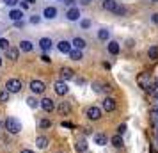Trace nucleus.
I'll return each mask as SVG.
<instances>
[{
	"label": "nucleus",
	"instance_id": "1",
	"mask_svg": "<svg viewBox=\"0 0 158 153\" xmlns=\"http://www.w3.org/2000/svg\"><path fill=\"white\" fill-rule=\"evenodd\" d=\"M6 128L11 134H18V132H22V123L18 119H15V117H7L6 119Z\"/></svg>",
	"mask_w": 158,
	"mask_h": 153
},
{
	"label": "nucleus",
	"instance_id": "2",
	"mask_svg": "<svg viewBox=\"0 0 158 153\" xmlns=\"http://www.w3.org/2000/svg\"><path fill=\"white\" fill-rule=\"evenodd\" d=\"M6 89H7L9 93H20V91H22V80H18V79H9L7 84H6Z\"/></svg>",
	"mask_w": 158,
	"mask_h": 153
},
{
	"label": "nucleus",
	"instance_id": "3",
	"mask_svg": "<svg viewBox=\"0 0 158 153\" xmlns=\"http://www.w3.org/2000/svg\"><path fill=\"white\" fill-rule=\"evenodd\" d=\"M30 91H32V93H36V95H41V93H44V82H41V80H32V82H30Z\"/></svg>",
	"mask_w": 158,
	"mask_h": 153
},
{
	"label": "nucleus",
	"instance_id": "4",
	"mask_svg": "<svg viewBox=\"0 0 158 153\" xmlns=\"http://www.w3.org/2000/svg\"><path fill=\"white\" fill-rule=\"evenodd\" d=\"M87 117H89V119H93V121L100 119V117H101V109H100V107H89V109H87Z\"/></svg>",
	"mask_w": 158,
	"mask_h": 153
},
{
	"label": "nucleus",
	"instance_id": "5",
	"mask_svg": "<svg viewBox=\"0 0 158 153\" xmlns=\"http://www.w3.org/2000/svg\"><path fill=\"white\" fill-rule=\"evenodd\" d=\"M39 105H41V109H43L44 112H52V110L55 109V105H53V102H52L50 98H43Z\"/></svg>",
	"mask_w": 158,
	"mask_h": 153
},
{
	"label": "nucleus",
	"instance_id": "6",
	"mask_svg": "<svg viewBox=\"0 0 158 153\" xmlns=\"http://www.w3.org/2000/svg\"><path fill=\"white\" fill-rule=\"evenodd\" d=\"M57 48H59V52H60V53H69L73 46H71V43H69V41H64V39H62V41H59Z\"/></svg>",
	"mask_w": 158,
	"mask_h": 153
},
{
	"label": "nucleus",
	"instance_id": "7",
	"mask_svg": "<svg viewBox=\"0 0 158 153\" xmlns=\"http://www.w3.org/2000/svg\"><path fill=\"white\" fill-rule=\"evenodd\" d=\"M103 109L107 110V112L115 110V100H114V98H110V96H108V98H105V100H103Z\"/></svg>",
	"mask_w": 158,
	"mask_h": 153
},
{
	"label": "nucleus",
	"instance_id": "8",
	"mask_svg": "<svg viewBox=\"0 0 158 153\" xmlns=\"http://www.w3.org/2000/svg\"><path fill=\"white\" fill-rule=\"evenodd\" d=\"M55 93L60 96H64L68 93V84L66 82H55Z\"/></svg>",
	"mask_w": 158,
	"mask_h": 153
},
{
	"label": "nucleus",
	"instance_id": "9",
	"mask_svg": "<svg viewBox=\"0 0 158 153\" xmlns=\"http://www.w3.org/2000/svg\"><path fill=\"white\" fill-rule=\"evenodd\" d=\"M43 16L46 18V20H53V18L57 16V9H55V7H44Z\"/></svg>",
	"mask_w": 158,
	"mask_h": 153
},
{
	"label": "nucleus",
	"instance_id": "10",
	"mask_svg": "<svg viewBox=\"0 0 158 153\" xmlns=\"http://www.w3.org/2000/svg\"><path fill=\"white\" fill-rule=\"evenodd\" d=\"M18 55H20V48H7L6 50V57L11 59V61H16Z\"/></svg>",
	"mask_w": 158,
	"mask_h": 153
},
{
	"label": "nucleus",
	"instance_id": "11",
	"mask_svg": "<svg viewBox=\"0 0 158 153\" xmlns=\"http://www.w3.org/2000/svg\"><path fill=\"white\" fill-rule=\"evenodd\" d=\"M59 112L64 114V116H68V114L71 112V105H69L68 102H60L59 103Z\"/></svg>",
	"mask_w": 158,
	"mask_h": 153
},
{
	"label": "nucleus",
	"instance_id": "12",
	"mask_svg": "<svg viewBox=\"0 0 158 153\" xmlns=\"http://www.w3.org/2000/svg\"><path fill=\"white\" fill-rule=\"evenodd\" d=\"M9 18H11L13 22H20V20L23 18V13L20 11V9H13V11L9 13Z\"/></svg>",
	"mask_w": 158,
	"mask_h": 153
},
{
	"label": "nucleus",
	"instance_id": "13",
	"mask_svg": "<svg viewBox=\"0 0 158 153\" xmlns=\"http://www.w3.org/2000/svg\"><path fill=\"white\" fill-rule=\"evenodd\" d=\"M39 46L43 48V52L50 50V48H52V39H50V37H41V41H39Z\"/></svg>",
	"mask_w": 158,
	"mask_h": 153
},
{
	"label": "nucleus",
	"instance_id": "14",
	"mask_svg": "<svg viewBox=\"0 0 158 153\" xmlns=\"http://www.w3.org/2000/svg\"><path fill=\"white\" fill-rule=\"evenodd\" d=\"M73 48H78V50H82V48H85V39H82V37H75L73 39Z\"/></svg>",
	"mask_w": 158,
	"mask_h": 153
},
{
	"label": "nucleus",
	"instance_id": "15",
	"mask_svg": "<svg viewBox=\"0 0 158 153\" xmlns=\"http://www.w3.org/2000/svg\"><path fill=\"white\" fill-rule=\"evenodd\" d=\"M20 50H22V52H32V50H34V45H32V41H27V39H25V41H22V43H20Z\"/></svg>",
	"mask_w": 158,
	"mask_h": 153
},
{
	"label": "nucleus",
	"instance_id": "16",
	"mask_svg": "<svg viewBox=\"0 0 158 153\" xmlns=\"http://www.w3.org/2000/svg\"><path fill=\"white\" fill-rule=\"evenodd\" d=\"M80 18V11L77 7H73L68 11V20H71V22H75V20H78Z\"/></svg>",
	"mask_w": 158,
	"mask_h": 153
},
{
	"label": "nucleus",
	"instance_id": "17",
	"mask_svg": "<svg viewBox=\"0 0 158 153\" xmlns=\"http://www.w3.org/2000/svg\"><path fill=\"white\" fill-rule=\"evenodd\" d=\"M60 75H62V79H64V80H69V79L75 77V71L69 70V68H62V70H60Z\"/></svg>",
	"mask_w": 158,
	"mask_h": 153
},
{
	"label": "nucleus",
	"instance_id": "18",
	"mask_svg": "<svg viewBox=\"0 0 158 153\" xmlns=\"http://www.w3.org/2000/svg\"><path fill=\"white\" fill-rule=\"evenodd\" d=\"M36 146L39 148V150H44V148L48 146V139L43 137V135H39V137L36 139Z\"/></svg>",
	"mask_w": 158,
	"mask_h": 153
},
{
	"label": "nucleus",
	"instance_id": "19",
	"mask_svg": "<svg viewBox=\"0 0 158 153\" xmlns=\"http://www.w3.org/2000/svg\"><path fill=\"white\" fill-rule=\"evenodd\" d=\"M69 57L73 59V61H82V50H78V48H71V52H69Z\"/></svg>",
	"mask_w": 158,
	"mask_h": 153
},
{
	"label": "nucleus",
	"instance_id": "20",
	"mask_svg": "<svg viewBox=\"0 0 158 153\" xmlns=\"http://www.w3.org/2000/svg\"><path fill=\"white\" fill-rule=\"evenodd\" d=\"M108 52H110L112 55H117V53H119V43H117V41H110V43H108Z\"/></svg>",
	"mask_w": 158,
	"mask_h": 153
},
{
	"label": "nucleus",
	"instance_id": "21",
	"mask_svg": "<svg viewBox=\"0 0 158 153\" xmlns=\"http://www.w3.org/2000/svg\"><path fill=\"white\" fill-rule=\"evenodd\" d=\"M115 6H117V2H114V0H103V9H107V11H114Z\"/></svg>",
	"mask_w": 158,
	"mask_h": 153
},
{
	"label": "nucleus",
	"instance_id": "22",
	"mask_svg": "<svg viewBox=\"0 0 158 153\" xmlns=\"http://www.w3.org/2000/svg\"><path fill=\"white\" fill-rule=\"evenodd\" d=\"M112 13H114L115 16H124V15H126V7H124V6H121V4H117Z\"/></svg>",
	"mask_w": 158,
	"mask_h": 153
},
{
	"label": "nucleus",
	"instance_id": "23",
	"mask_svg": "<svg viewBox=\"0 0 158 153\" xmlns=\"http://www.w3.org/2000/svg\"><path fill=\"white\" fill-rule=\"evenodd\" d=\"M94 142L100 144V146H103V144H107V137H105L103 134H98V135H94Z\"/></svg>",
	"mask_w": 158,
	"mask_h": 153
},
{
	"label": "nucleus",
	"instance_id": "24",
	"mask_svg": "<svg viewBox=\"0 0 158 153\" xmlns=\"http://www.w3.org/2000/svg\"><path fill=\"white\" fill-rule=\"evenodd\" d=\"M148 55H149V59L156 61V59H158V46H151L149 52H148Z\"/></svg>",
	"mask_w": 158,
	"mask_h": 153
},
{
	"label": "nucleus",
	"instance_id": "25",
	"mask_svg": "<svg viewBox=\"0 0 158 153\" xmlns=\"http://www.w3.org/2000/svg\"><path fill=\"white\" fill-rule=\"evenodd\" d=\"M9 95H11V93H9L7 89H0V103L7 102V100H9Z\"/></svg>",
	"mask_w": 158,
	"mask_h": 153
},
{
	"label": "nucleus",
	"instance_id": "26",
	"mask_svg": "<svg viewBox=\"0 0 158 153\" xmlns=\"http://www.w3.org/2000/svg\"><path fill=\"white\" fill-rule=\"evenodd\" d=\"M112 144L115 146V148H123V139H121V135H114V137H112Z\"/></svg>",
	"mask_w": 158,
	"mask_h": 153
},
{
	"label": "nucleus",
	"instance_id": "27",
	"mask_svg": "<svg viewBox=\"0 0 158 153\" xmlns=\"http://www.w3.org/2000/svg\"><path fill=\"white\" fill-rule=\"evenodd\" d=\"M77 151H80V153H84V151H87V142L85 141H80V142H77Z\"/></svg>",
	"mask_w": 158,
	"mask_h": 153
},
{
	"label": "nucleus",
	"instance_id": "28",
	"mask_svg": "<svg viewBox=\"0 0 158 153\" xmlns=\"http://www.w3.org/2000/svg\"><path fill=\"white\" fill-rule=\"evenodd\" d=\"M50 119H41V121H39V128H43V130H44V128H50Z\"/></svg>",
	"mask_w": 158,
	"mask_h": 153
},
{
	"label": "nucleus",
	"instance_id": "29",
	"mask_svg": "<svg viewBox=\"0 0 158 153\" xmlns=\"http://www.w3.org/2000/svg\"><path fill=\"white\" fill-rule=\"evenodd\" d=\"M7 48H9V41L2 37V39H0V50H7Z\"/></svg>",
	"mask_w": 158,
	"mask_h": 153
},
{
	"label": "nucleus",
	"instance_id": "30",
	"mask_svg": "<svg viewBox=\"0 0 158 153\" xmlns=\"http://www.w3.org/2000/svg\"><path fill=\"white\" fill-rule=\"evenodd\" d=\"M98 37H100V39H107V37H108V30L101 29L100 32H98Z\"/></svg>",
	"mask_w": 158,
	"mask_h": 153
},
{
	"label": "nucleus",
	"instance_id": "31",
	"mask_svg": "<svg viewBox=\"0 0 158 153\" xmlns=\"http://www.w3.org/2000/svg\"><path fill=\"white\" fill-rule=\"evenodd\" d=\"M27 103H29V107H30V109L37 107V100H36V98H29V100H27Z\"/></svg>",
	"mask_w": 158,
	"mask_h": 153
},
{
	"label": "nucleus",
	"instance_id": "32",
	"mask_svg": "<svg viewBox=\"0 0 158 153\" xmlns=\"http://www.w3.org/2000/svg\"><path fill=\"white\" fill-rule=\"evenodd\" d=\"M126 132V125H119V128H117V135H123Z\"/></svg>",
	"mask_w": 158,
	"mask_h": 153
},
{
	"label": "nucleus",
	"instance_id": "33",
	"mask_svg": "<svg viewBox=\"0 0 158 153\" xmlns=\"http://www.w3.org/2000/svg\"><path fill=\"white\" fill-rule=\"evenodd\" d=\"M80 25H82L84 29H89V27H91V20H82V23H80Z\"/></svg>",
	"mask_w": 158,
	"mask_h": 153
},
{
	"label": "nucleus",
	"instance_id": "34",
	"mask_svg": "<svg viewBox=\"0 0 158 153\" xmlns=\"http://www.w3.org/2000/svg\"><path fill=\"white\" fill-rule=\"evenodd\" d=\"M4 4H7V6H11V7H15L16 4H18V0H4Z\"/></svg>",
	"mask_w": 158,
	"mask_h": 153
},
{
	"label": "nucleus",
	"instance_id": "35",
	"mask_svg": "<svg viewBox=\"0 0 158 153\" xmlns=\"http://www.w3.org/2000/svg\"><path fill=\"white\" fill-rule=\"evenodd\" d=\"M62 126H64V128H73V123H69V121H62Z\"/></svg>",
	"mask_w": 158,
	"mask_h": 153
},
{
	"label": "nucleus",
	"instance_id": "36",
	"mask_svg": "<svg viewBox=\"0 0 158 153\" xmlns=\"http://www.w3.org/2000/svg\"><path fill=\"white\" fill-rule=\"evenodd\" d=\"M41 61H43V62H50L52 59L48 57V55H44V53H43V55H41Z\"/></svg>",
	"mask_w": 158,
	"mask_h": 153
},
{
	"label": "nucleus",
	"instance_id": "37",
	"mask_svg": "<svg viewBox=\"0 0 158 153\" xmlns=\"http://www.w3.org/2000/svg\"><path fill=\"white\" fill-rule=\"evenodd\" d=\"M39 20H41L39 16H32V18H30V22L32 23H39Z\"/></svg>",
	"mask_w": 158,
	"mask_h": 153
},
{
	"label": "nucleus",
	"instance_id": "38",
	"mask_svg": "<svg viewBox=\"0 0 158 153\" xmlns=\"http://www.w3.org/2000/svg\"><path fill=\"white\" fill-rule=\"evenodd\" d=\"M103 91H105V93H110V91H112V87H110V86H103Z\"/></svg>",
	"mask_w": 158,
	"mask_h": 153
},
{
	"label": "nucleus",
	"instance_id": "39",
	"mask_svg": "<svg viewBox=\"0 0 158 153\" xmlns=\"http://www.w3.org/2000/svg\"><path fill=\"white\" fill-rule=\"evenodd\" d=\"M75 2H77V0H64V4H68V6H73Z\"/></svg>",
	"mask_w": 158,
	"mask_h": 153
},
{
	"label": "nucleus",
	"instance_id": "40",
	"mask_svg": "<svg viewBox=\"0 0 158 153\" xmlns=\"http://www.w3.org/2000/svg\"><path fill=\"white\" fill-rule=\"evenodd\" d=\"M29 7V2H22V9H27Z\"/></svg>",
	"mask_w": 158,
	"mask_h": 153
},
{
	"label": "nucleus",
	"instance_id": "41",
	"mask_svg": "<svg viewBox=\"0 0 158 153\" xmlns=\"http://www.w3.org/2000/svg\"><path fill=\"white\" fill-rule=\"evenodd\" d=\"M153 22H158V15H153Z\"/></svg>",
	"mask_w": 158,
	"mask_h": 153
},
{
	"label": "nucleus",
	"instance_id": "42",
	"mask_svg": "<svg viewBox=\"0 0 158 153\" xmlns=\"http://www.w3.org/2000/svg\"><path fill=\"white\" fill-rule=\"evenodd\" d=\"M22 153H34V151H32V150H23Z\"/></svg>",
	"mask_w": 158,
	"mask_h": 153
},
{
	"label": "nucleus",
	"instance_id": "43",
	"mask_svg": "<svg viewBox=\"0 0 158 153\" xmlns=\"http://www.w3.org/2000/svg\"><path fill=\"white\" fill-rule=\"evenodd\" d=\"M25 2H30V4H34V2H36V0H25Z\"/></svg>",
	"mask_w": 158,
	"mask_h": 153
},
{
	"label": "nucleus",
	"instance_id": "44",
	"mask_svg": "<svg viewBox=\"0 0 158 153\" xmlns=\"http://www.w3.org/2000/svg\"><path fill=\"white\" fill-rule=\"evenodd\" d=\"M0 66H2V57H0Z\"/></svg>",
	"mask_w": 158,
	"mask_h": 153
},
{
	"label": "nucleus",
	"instance_id": "45",
	"mask_svg": "<svg viewBox=\"0 0 158 153\" xmlns=\"http://www.w3.org/2000/svg\"><path fill=\"white\" fill-rule=\"evenodd\" d=\"M156 98H158V91H156Z\"/></svg>",
	"mask_w": 158,
	"mask_h": 153
},
{
	"label": "nucleus",
	"instance_id": "46",
	"mask_svg": "<svg viewBox=\"0 0 158 153\" xmlns=\"http://www.w3.org/2000/svg\"><path fill=\"white\" fill-rule=\"evenodd\" d=\"M156 112H158V105H156Z\"/></svg>",
	"mask_w": 158,
	"mask_h": 153
},
{
	"label": "nucleus",
	"instance_id": "47",
	"mask_svg": "<svg viewBox=\"0 0 158 153\" xmlns=\"http://www.w3.org/2000/svg\"><path fill=\"white\" fill-rule=\"evenodd\" d=\"M153 2H158V0H153Z\"/></svg>",
	"mask_w": 158,
	"mask_h": 153
},
{
	"label": "nucleus",
	"instance_id": "48",
	"mask_svg": "<svg viewBox=\"0 0 158 153\" xmlns=\"http://www.w3.org/2000/svg\"><path fill=\"white\" fill-rule=\"evenodd\" d=\"M156 139H158V135H156Z\"/></svg>",
	"mask_w": 158,
	"mask_h": 153
},
{
	"label": "nucleus",
	"instance_id": "49",
	"mask_svg": "<svg viewBox=\"0 0 158 153\" xmlns=\"http://www.w3.org/2000/svg\"><path fill=\"white\" fill-rule=\"evenodd\" d=\"M156 128H158V126H156Z\"/></svg>",
	"mask_w": 158,
	"mask_h": 153
},
{
	"label": "nucleus",
	"instance_id": "50",
	"mask_svg": "<svg viewBox=\"0 0 158 153\" xmlns=\"http://www.w3.org/2000/svg\"><path fill=\"white\" fill-rule=\"evenodd\" d=\"M57 153H59V151H57Z\"/></svg>",
	"mask_w": 158,
	"mask_h": 153
}]
</instances>
